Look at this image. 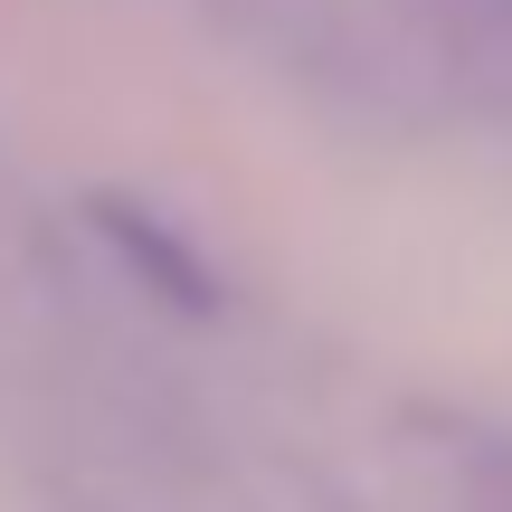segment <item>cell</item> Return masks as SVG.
<instances>
[{
  "mask_svg": "<svg viewBox=\"0 0 512 512\" xmlns=\"http://www.w3.org/2000/svg\"><path fill=\"white\" fill-rule=\"evenodd\" d=\"M86 219H95V238L124 256V275H133L143 294H162L171 313H219L228 285H219V266H209V256L181 238V219H162V209L124 200V190H95Z\"/></svg>",
  "mask_w": 512,
  "mask_h": 512,
  "instance_id": "1",
  "label": "cell"
}]
</instances>
